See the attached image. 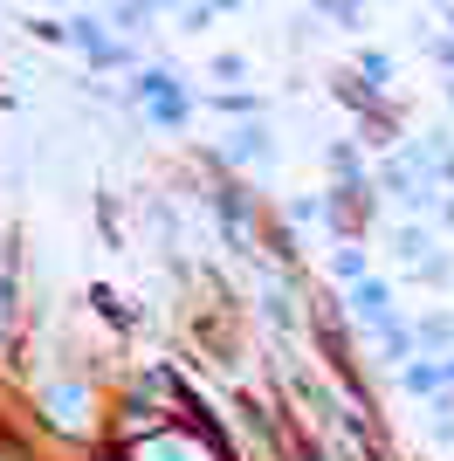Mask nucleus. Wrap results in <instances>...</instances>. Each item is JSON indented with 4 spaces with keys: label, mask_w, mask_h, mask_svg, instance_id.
Returning a JSON list of instances; mask_svg holds the SVG:
<instances>
[{
    "label": "nucleus",
    "mask_w": 454,
    "mask_h": 461,
    "mask_svg": "<svg viewBox=\"0 0 454 461\" xmlns=\"http://www.w3.org/2000/svg\"><path fill=\"white\" fill-rule=\"evenodd\" d=\"M41 420H56V434H90V379H41Z\"/></svg>",
    "instance_id": "1"
},
{
    "label": "nucleus",
    "mask_w": 454,
    "mask_h": 461,
    "mask_svg": "<svg viewBox=\"0 0 454 461\" xmlns=\"http://www.w3.org/2000/svg\"><path fill=\"white\" fill-rule=\"evenodd\" d=\"M351 317H359L365 330H386V324H393V289L372 283V276H365V283H351Z\"/></svg>",
    "instance_id": "2"
},
{
    "label": "nucleus",
    "mask_w": 454,
    "mask_h": 461,
    "mask_svg": "<svg viewBox=\"0 0 454 461\" xmlns=\"http://www.w3.org/2000/svg\"><path fill=\"white\" fill-rule=\"evenodd\" d=\"M413 400H434V393H454V358H413V366L399 372Z\"/></svg>",
    "instance_id": "3"
},
{
    "label": "nucleus",
    "mask_w": 454,
    "mask_h": 461,
    "mask_svg": "<svg viewBox=\"0 0 454 461\" xmlns=\"http://www.w3.org/2000/svg\"><path fill=\"white\" fill-rule=\"evenodd\" d=\"M372 338H378V351H386V366H399V372L413 366V351H420L413 324H399V317H393V324H386V330H372Z\"/></svg>",
    "instance_id": "4"
},
{
    "label": "nucleus",
    "mask_w": 454,
    "mask_h": 461,
    "mask_svg": "<svg viewBox=\"0 0 454 461\" xmlns=\"http://www.w3.org/2000/svg\"><path fill=\"white\" fill-rule=\"evenodd\" d=\"M413 338L427 351H434V358H454V317H420L413 324Z\"/></svg>",
    "instance_id": "5"
},
{
    "label": "nucleus",
    "mask_w": 454,
    "mask_h": 461,
    "mask_svg": "<svg viewBox=\"0 0 454 461\" xmlns=\"http://www.w3.org/2000/svg\"><path fill=\"white\" fill-rule=\"evenodd\" d=\"M331 269H338L344 283H365V249H351V241H344V249H338V262H331Z\"/></svg>",
    "instance_id": "6"
},
{
    "label": "nucleus",
    "mask_w": 454,
    "mask_h": 461,
    "mask_svg": "<svg viewBox=\"0 0 454 461\" xmlns=\"http://www.w3.org/2000/svg\"><path fill=\"white\" fill-rule=\"evenodd\" d=\"M262 303H268V317H276V324H296V303H289V289H283V283L262 289Z\"/></svg>",
    "instance_id": "7"
},
{
    "label": "nucleus",
    "mask_w": 454,
    "mask_h": 461,
    "mask_svg": "<svg viewBox=\"0 0 454 461\" xmlns=\"http://www.w3.org/2000/svg\"><path fill=\"white\" fill-rule=\"evenodd\" d=\"M399 255H406V262H427V228H399Z\"/></svg>",
    "instance_id": "8"
},
{
    "label": "nucleus",
    "mask_w": 454,
    "mask_h": 461,
    "mask_svg": "<svg viewBox=\"0 0 454 461\" xmlns=\"http://www.w3.org/2000/svg\"><path fill=\"white\" fill-rule=\"evenodd\" d=\"M227 152H234V158H262V152H268V138H262V131H241Z\"/></svg>",
    "instance_id": "9"
},
{
    "label": "nucleus",
    "mask_w": 454,
    "mask_h": 461,
    "mask_svg": "<svg viewBox=\"0 0 454 461\" xmlns=\"http://www.w3.org/2000/svg\"><path fill=\"white\" fill-rule=\"evenodd\" d=\"M0 461H35V447H28V441H14V434L0 427Z\"/></svg>",
    "instance_id": "10"
},
{
    "label": "nucleus",
    "mask_w": 454,
    "mask_h": 461,
    "mask_svg": "<svg viewBox=\"0 0 454 461\" xmlns=\"http://www.w3.org/2000/svg\"><path fill=\"white\" fill-rule=\"evenodd\" d=\"M96 461H132V455H96Z\"/></svg>",
    "instance_id": "11"
}]
</instances>
